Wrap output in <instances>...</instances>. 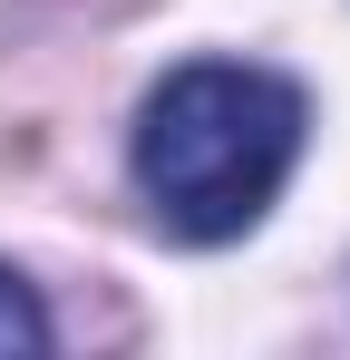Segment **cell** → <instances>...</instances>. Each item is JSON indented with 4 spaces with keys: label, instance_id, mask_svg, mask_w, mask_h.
Segmentation results:
<instances>
[{
    "label": "cell",
    "instance_id": "2",
    "mask_svg": "<svg viewBox=\"0 0 350 360\" xmlns=\"http://www.w3.org/2000/svg\"><path fill=\"white\" fill-rule=\"evenodd\" d=\"M49 351V311H39V292L0 263V360H39Z\"/></svg>",
    "mask_w": 350,
    "mask_h": 360
},
{
    "label": "cell",
    "instance_id": "1",
    "mask_svg": "<svg viewBox=\"0 0 350 360\" xmlns=\"http://www.w3.org/2000/svg\"><path fill=\"white\" fill-rule=\"evenodd\" d=\"M302 88L253 59H195L136 117V195L175 243H233L302 166Z\"/></svg>",
    "mask_w": 350,
    "mask_h": 360
}]
</instances>
